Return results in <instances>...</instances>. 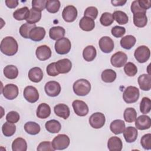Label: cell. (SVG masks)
I'll use <instances>...</instances> for the list:
<instances>
[{"mask_svg":"<svg viewBox=\"0 0 151 151\" xmlns=\"http://www.w3.org/2000/svg\"><path fill=\"white\" fill-rule=\"evenodd\" d=\"M27 143L26 140L22 137L15 139L12 143V150L13 151H26Z\"/></svg>","mask_w":151,"mask_h":151,"instance_id":"836d02e7","label":"cell"},{"mask_svg":"<svg viewBox=\"0 0 151 151\" xmlns=\"http://www.w3.org/2000/svg\"><path fill=\"white\" fill-rule=\"evenodd\" d=\"M138 3L140 8L146 11L151 7V1L149 0H138Z\"/></svg>","mask_w":151,"mask_h":151,"instance_id":"11a10c76","label":"cell"},{"mask_svg":"<svg viewBox=\"0 0 151 151\" xmlns=\"http://www.w3.org/2000/svg\"><path fill=\"white\" fill-rule=\"evenodd\" d=\"M151 109V101L148 97L142 98L140 103V111L143 114L149 113Z\"/></svg>","mask_w":151,"mask_h":151,"instance_id":"7bdbcfd3","label":"cell"},{"mask_svg":"<svg viewBox=\"0 0 151 151\" xmlns=\"http://www.w3.org/2000/svg\"><path fill=\"white\" fill-rule=\"evenodd\" d=\"M44 90L45 93L50 97H56L61 92V86L57 81H50L47 82L45 86Z\"/></svg>","mask_w":151,"mask_h":151,"instance_id":"9c48e42d","label":"cell"},{"mask_svg":"<svg viewBox=\"0 0 151 151\" xmlns=\"http://www.w3.org/2000/svg\"><path fill=\"white\" fill-rule=\"evenodd\" d=\"M35 54L39 60L45 61L51 57V50L48 46L42 45L37 47L35 51Z\"/></svg>","mask_w":151,"mask_h":151,"instance_id":"e0dca14e","label":"cell"},{"mask_svg":"<svg viewBox=\"0 0 151 151\" xmlns=\"http://www.w3.org/2000/svg\"><path fill=\"white\" fill-rule=\"evenodd\" d=\"M2 93L4 96L8 100H14L19 93L17 86L14 84H7L2 89Z\"/></svg>","mask_w":151,"mask_h":151,"instance_id":"5bb4252c","label":"cell"},{"mask_svg":"<svg viewBox=\"0 0 151 151\" xmlns=\"http://www.w3.org/2000/svg\"><path fill=\"white\" fill-rule=\"evenodd\" d=\"M97 55L96 48L93 45H88L83 50V58L88 62L92 61L94 60Z\"/></svg>","mask_w":151,"mask_h":151,"instance_id":"f1b7e54d","label":"cell"},{"mask_svg":"<svg viewBox=\"0 0 151 151\" xmlns=\"http://www.w3.org/2000/svg\"><path fill=\"white\" fill-rule=\"evenodd\" d=\"M41 18V12L34 8L29 9V15L26 19V21L28 23L31 24H35V23L40 21Z\"/></svg>","mask_w":151,"mask_h":151,"instance_id":"e575fe53","label":"cell"},{"mask_svg":"<svg viewBox=\"0 0 151 151\" xmlns=\"http://www.w3.org/2000/svg\"><path fill=\"white\" fill-rule=\"evenodd\" d=\"M23 95L25 99L31 103L36 102L39 99V93L38 90L35 87L31 86H27L24 88Z\"/></svg>","mask_w":151,"mask_h":151,"instance_id":"8fae6325","label":"cell"},{"mask_svg":"<svg viewBox=\"0 0 151 151\" xmlns=\"http://www.w3.org/2000/svg\"><path fill=\"white\" fill-rule=\"evenodd\" d=\"M3 72L5 77L11 80L16 78L18 75V70L17 67L14 65H8L5 66Z\"/></svg>","mask_w":151,"mask_h":151,"instance_id":"d6a6232c","label":"cell"},{"mask_svg":"<svg viewBox=\"0 0 151 151\" xmlns=\"http://www.w3.org/2000/svg\"><path fill=\"white\" fill-rule=\"evenodd\" d=\"M35 27V24H31L28 22L24 23L19 28V34L24 38H29V35L31 30Z\"/></svg>","mask_w":151,"mask_h":151,"instance_id":"b9f144b4","label":"cell"},{"mask_svg":"<svg viewBox=\"0 0 151 151\" xmlns=\"http://www.w3.org/2000/svg\"><path fill=\"white\" fill-rule=\"evenodd\" d=\"M99 45L100 50L104 53L111 52L114 47L113 40L108 36L101 37L99 41Z\"/></svg>","mask_w":151,"mask_h":151,"instance_id":"4fadbf2b","label":"cell"},{"mask_svg":"<svg viewBox=\"0 0 151 151\" xmlns=\"http://www.w3.org/2000/svg\"><path fill=\"white\" fill-rule=\"evenodd\" d=\"M134 56L137 61L140 63H144L149 59L150 51L147 46L140 45L135 50Z\"/></svg>","mask_w":151,"mask_h":151,"instance_id":"8992f818","label":"cell"},{"mask_svg":"<svg viewBox=\"0 0 151 151\" xmlns=\"http://www.w3.org/2000/svg\"><path fill=\"white\" fill-rule=\"evenodd\" d=\"M130 9H131V11L132 12V13L133 14H136V13H138V12H145V13H146V11L143 9L139 6V3H138V0H135V1L132 2V3L131 4Z\"/></svg>","mask_w":151,"mask_h":151,"instance_id":"db71d44e","label":"cell"},{"mask_svg":"<svg viewBox=\"0 0 151 151\" xmlns=\"http://www.w3.org/2000/svg\"><path fill=\"white\" fill-rule=\"evenodd\" d=\"M45 35V30L43 27H35L29 32V38L34 41H40Z\"/></svg>","mask_w":151,"mask_h":151,"instance_id":"ac0fdd59","label":"cell"},{"mask_svg":"<svg viewBox=\"0 0 151 151\" xmlns=\"http://www.w3.org/2000/svg\"><path fill=\"white\" fill-rule=\"evenodd\" d=\"M114 20L112 14L107 12L103 13L100 18L101 24L105 27H108L111 25L114 22Z\"/></svg>","mask_w":151,"mask_h":151,"instance_id":"ee69618b","label":"cell"},{"mask_svg":"<svg viewBox=\"0 0 151 151\" xmlns=\"http://www.w3.org/2000/svg\"><path fill=\"white\" fill-rule=\"evenodd\" d=\"M54 111L55 114L64 119H67L70 116V109L68 106L65 104L60 103L55 106L54 108Z\"/></svg>","mask_w":151,"mask_h":151,"instance_id":"44dd1931","label":"cell"},{"mask_svg":"<svg viewBox=\"0 0 151 151\" xmlns=\"http://www.w3.org/2000/svg\"><path fill=\"white\" fill-rule=\"evenodd\" d=\"M140 144L143 149L150 150L151 149V134L147 133L143 135L140 139Z\"/></svg>","mask_w":151,"mask_h":151,"instance_id":"bcb514c9","label":"cell"},{"mask_svg":"<svg viewBox=\"0 0 151 151\" xmlns=\"http://www.w3.org/2000/svg\"><path fill=\"white\" fill-rule=\"evenodd\" d=\"M140 88L143 91H149L151 88V76L150 74H143L137 79Z\"/></svg>","mask_w":151,"mask_h":151,"instance_id":"d6986e66","label":"cell"},{"mask_svg":"<svg viewBox=\"0 0 151 151\" xmlns=\"http://www.w3.org/2000/svg\"><path fill=\"white\" fill-rule=\"evenodd\" d=\"M123 117L124 120L127 123H132L137 118V113L136 110L132 107H128L124 111Z\"/></svg>","mask_w":151,"mask_h":151,"instance_id":"ab89813d","label":"cell"},{"mask_svg":"<svg viewBox=\"0 0 151 151\" xmlns=\"http://www.w3.org/2000/svg\"><path fill=\"white\" fill-rule=\"evenodd\" d=\"M72 106L75 113L79 116L83 117L86 116L88 113V107L87 104L82 100H76L73 101Z\"/></svg>","mask_w":151,"mask_h":151,"instance_id":"7c38bea8","label":"cell"},{"mask_svg":"<svg viewBox=\"0 0 151 151\" xmlns=\"http://www.w3.org/2000/svg\"><path fill=\"white\" fill-rule=\"evenodd\" d=\"M46 71L48 76H52V77L57 76L60 74L56 69L55 63H52L48 64V66L47 67Z\"/></svg>","mask_w":151,"mask_h":151,"instance_id":"f5cc1de1","label":"cell"},{"mask_svg":"<svg viewBox=\"0 0 151 151\" xmlns=\"http://www.w3.org/2000/svg\"><path fill=\"white\" fill-rule=\"evenodd\" d=\"M37 150L38 151H54L55 149L53 148L52 143L50 141H44L41 142L37 146Z\"/></svg>","mask_w":151,"mask_h":151,"instance_id":"681fc988","label":"cell"},{"mask_svg":"<svg viewBox=\"0 0 151 151\" xmlns=\"http://www.w3.org/2000/svg\"><path fill=\"white\" fill-rule=\"evenodd\" d=\"M29 12V9L27 6H24L22 8L16 9L13 13V17L18 20H26Z\"/></svg>","mask_w":151,"mask_h":151,"instance_id":"d590c367","label":"cell"},{"mask_svg":"<svg viewBox=\"0 0 151 151\" xmlns=\"http://www.w3.org/2000/svg\"><path fill=\"white\" fill-rule=\"evenodd\" d=\"M77 14V10L74 6L67 5L62 12V17L65 22H72L76 20Z\"/></svg>","mask_w":151,"mask_h":151,"instance_id":"30bf717a","label":"cell"},{"mask_svg":"<svg viewBox=\"0 0 151 151\" xmlns=\"http://www.w3.org/2000/svg\"><path fill=\"white\" fill-rule=\"evenodd\" d=\"M84 17L95 19L98 15V9L95 6L87 7L84 11Z\"/></svg>","mask_w":151,"mask_h":151,"instance_id":"c3c4849f","label":"cell"},{"mask_svg":"<svg viewBox=\"0 0 151 151\" xmlns=\"http://www.w3.org/2000/svg\"><path fill=\"white\" fill-rule=\"evenodd\" d=\"M18 45L12 37H6L2 39L0 45L1 51L8 56H12L18 51Z\"/></svg>","mask_w":151,"mask_h":151,"instance_id":"6da1fadb","label":"cell"},{"mask_svg":"<svg viewBox=\"0 0 151 151\" xmlns=\"http://www.w3.org/2000/svg\"><path fill=\"white\" fill-rule=\"evenodd\" d=\"M25 131L31 135H35L40 133L41 127L39 124L34 122H28L24 124Z\"/></svg>","mask_w":151,"mask_h":151,"instance_id":"1f68e13d","label":"cell"},{"mask_svg":"<svg viewBox=\"0 0 151 151\" xmlns=\"http://www.w3.org/2000/svg\"><path fill=\"white\" fill-rule=\"evenodd\" d=\"M28 76L31 81L38 83L40 82L43 78V72L40 67H35L29 70Z\"/></svg>","mask_w":151,"mask_h":151,"instance_id":"603a6c76","label":"cell"},{"mask_svg":"<svg viewBox=\"0 0 151 151\" xmlns=\"http://www.w3.org/2000/svg\"><path fill=\"white\" fill-rule=\"evenodd\" d=\"M54 47L57 54L64 55L70 52L71 48V44L68 38L64 37L55 42Z\"/></svg>","mask_w":151,"mask_h":151,"instance_id":"5b68a950","label":"cell"},{"mask_svg":"<svg viewBox=\"0 0 151 151\" xmlns=\"http://www.w3.org/2000/svg\"><path fill=\"white\" fill-rule=\"evenodd\" d=\"M5 2L6 6L9 8H15L18 5V1L17 0H6Z\"/></svg>","mask_w":151,"mask_h":151,"instance_id":"9f6ffc18","label":"cell"},{"mask_svg":"<svg viewBox=\"0 0 151 151\" xmlns=\"http://www.w3.org/2000/svg\"><path fill=\"white\" fill-rule=\"evenodd\" d=\"M111 3L112 5L114 6H123L126 3V1H123V0H112L111 1Z\"/></svg>","mask_w":151,"mask_h":151,"instance_id":"6f0895ef","label":"cell"},{"mask_svg":"<svg viewBox=\"0 0 151 151\" xmlns=\"http://www.w3.org/2000/svg\"><path fill=\"white\" fill-rule=\"evenodd\" d=\"M126 32V29L123 27L120 26H114L111 28V33L113 36L116 38H120L123 37Z\"/></svg>","mask_w":151,"mask_h":151,"instance_id":"7dc6e473","label":"cell"},{"mask_svg":"<svg viewBox=\"0 0 151 151\" xmlns=\"http://www.w3.org/2000/svg\"><path fill=\"white\" fill-rule=\"evenodd\" d=\"M127 61V55L122 52L118 51L112 55L110 58V62L111 65L116 68L122 67L125 65Z\"/></svg>","mask_w":151,"mask_h":151,"instance_id":"ba28073f","label":"cell"},{"mask_svg":"<svg viewBox=\"0 0 151 151\" xmlns=\"http://www.w3.org/2000/svg\"><path fill=\"white\" fill-rule=\"evenodd\" d=\"M136 41V39L134 36L127 35L122 38L120 44L122 48L126 50H130L135 45Z\"/></svg>","mask_w":151,"mask_h":151,"instance_id":"4dcf8cb0","label":"cell"},{"mask_svg":"<svg viewBox=\"0 0 151 151\" xmlns=\"http://www.w3.org/2000/svg\"><path fill=\"white\" fill-rule=\"evenodd\" d=\"M79 27L83 31H91L95 27L94 20L92 18L84 16L79 22Z\"/></svg>","mask_w":151,"mask_h":151,"instance_id":"cb8c5ba5","label":"cell"},{"mask_svg":"<svg viewBox=\"0 0 151 151\" xmlns=\"http://www.w3.org/2000/svg\"><path fill=\"white\" fill-rule=\"evenodd\" d=\"M136 127L140 130L149 129L151 126V120L147 115H141L135 120Z\"/></svg>","mask_w":151,"mask_h":151,"instance_id":"2e32d148","label":"cell"},{"mask_svg":"<svg viewBox=\"0 0 151 151\" xmlns=\"http://www.w3.org/2000/svg\"><path fill=\"white\" fill-rule=\"evenodd\" d=\"M51 114V108L50 106L46 103H41L37 107L36 115L40 119H46L50 116Z\"/></svg>","mask_w":151,"mask_h":151,"instance_id":"83f0119b","label":"cell"},{"mask_svg":"<svg viewBox=\"0 0 151 151\" xmlns=\"http://www.w3.org/2000/svg\"><path fill=\"white\" fill-rule=\"evenodd\" d=\"M65 31L64 28L60 26L52 27L50 29L49 36L53 40H58L64 38Z\"/></svg>","mask_w":151,"mask_h":151,"instance_id":"d4e9b609","label":"cell"},{"mask_svg":"<svg viewBox=\"0 0 151 151\" xmlns=\"http://www.w3.org/2000/svg\"><path fill=\"white\" fill-rule=\"evenodd\" d=\"M125 123L120 119H116L113 120L110 125V130L115 134H119L122 133L125 129Z\"/></svg>","mask_w":151,"mask_h":151,"instance_id":"484cf974","label":"cell"},{"mask_svg":"<svg viewBox=\"0 0 151 151\" xmlns=\"http://www.w3.org/2000/svg\"><path fill=\"white\" fill-rule=\"evenodd\" d=\"M45 127L46 130L51 133H57L61 129V123L54 119L47 121L45 124Z\"/></svg>","mask_w":151,"mask_h":151,"instance_id":"f546056e","label":"cell"},{"mask_svg":"<svg viewBox=\"0 0 151 151\" xmlns=\"http://www.w3.org/2000/svg\"><path fill=\"white\" fill-rule=\"evenodd\" d=\"M19 113L15 111H11L8 112L6 116V121L14 124L19 121Z\"/></svg>","mask_w":151,"mask_h":151,"instance_id":"f907efd6","label":"cell"},{"mask_svg":"<svg viewBox=\"0 0 151 151\" xmlns=\"http://www.w3.org/2000/svg\"><path fill=\"white\" fill-rule=\"evenodd\" d=\"M74 93L78 96L87 95L91 90V84L86 79L81 78L76 81L73 86Z\"/></svg>","mask_w":151,"mask_h":151,"instance_id":"7a4b0ae2","label":"cell"},{"mask_svg":"<svg viewBox=\"0 0 151 151\" xmlns=\"http://www.w3.org/2000/svg\"><path fill=\"white\" fill-rule=\"evenodd\" d=\"M116 73L112 69H106L101 73V80L105 83H112L116 78Z\"/></svg>","mask_w":151,"mask_h":151,"instance_id":"8d00e7d4","label":"cell"},{"mask_svg":"<svg viewBox=\"0 0 151 151\" xmlns=\"http://www.w3.org/2000/svg\"><path fill=\"white\" fill-rule=\"evenodd\" d=\"M90 125L94 129H100L105 124L106 118L103 113L96 112L90 116L88 119Z\"/></svg>","mask_w":151,"mask_h":151,"instance_id":"52a82bcc","label":"cell"},{"mask_svg":"<svg viewBox=\"0 0 151 151\" xmlns=\"http://www.w3.org/2000/svg\"><path fill=\"white\" fill-rule=\"evenodd\" d=\"M47 0H32V8L38 11H43L46 6Z\"/></svg>","mask_w":151,"mask_h":151,"instance_id":"816d5d0a","label":"cell"},{"mask_svg":"<svg viewBox=\"0 0 151 151\" xmlns=\"http://www.w3.org/2000/svg\"><path fill=\"white\" fill-rule=\"evenodd\" d=\"M124 71L128 76L133 77L137 73V68L134 63L128 62L124 66Z\"/></svg>","mask_w":151,"mask_h":151,"instance_id":"f6af8a7d","label":"cell"},{"mask_svg":"<svg viewBox=\"0 0 151 151\" xmlns=\"http://www.w3.org/2000/svg\"><path fill=\"white\" fill-rule=\"evenodd\" d=\"M147 17L145 12H138L133 14V24L139 28H142L146 25Z\"/></svg>","mask_w":151,"mask_h":151,"instance_id":"4316f807","label":"cell"},{"mask_svg":"<svg viewBox=\"0 0 151 151\" xmlns=\"http://www.w3.org/2000/svg\"><path fill=\"white\" fill-rule=\"evenodd\" d=\"M114 19L120 25H124L129 21L127 15L122 11H115L112 14Z\"/></svg>","mask_w":151,"mask_h":151,"instance_id":"74e56055","label":"cell"},{"mask_svg":"<svg viewBox=\"0 0 151 151\" xmlns=\"http://www.w3.org/2000/svg\"><path fill=\"white\" fill-rule=\"evenodd\" d=\"M60 5V2L58 0H47L45 8L48 12L55 14L58 11Z\"/></svg>","mask_w":151,"mask_h":151,"instance_id":"60d3db41","label":"cell"},{"mask_svg":"<svg viewBox=\"0 0 151 151\" xmlns=\"http://www.w3.org/2000/svg\"><path fill=\"white\" fill-rule=\"evenodd\" d=\"M16 131V126L14 123L6 122L2 126V132L6 137H10L14 134Z\"/></svg>","mask_w":151,"mask_h":151,"instance_id":"f35d334b","label":"cell"},{"mask_svg":"<svg viewBox=\"0 0 151 151\" xmlns=\"http://www.w3.org/2000/svg\"><path fill=\"white\" fill-rule=\"evenodd\" d=\"M107 147L110 151H120L123 147L122 141L117 136H112L108 140Z\"/></svg>","mask_w":151,"mask_h":151,"instance_id":"7402d4cb","label":"cell"},{"mask_svg":"<svg viewBox=\"0 0 151 151\" xmlns=\"http://www.w3.org/2000/svg\"><path fill=\"white\" fill-rule=\"evenodd\" d=\"M56 69L60 74H66L70 72L72 68V63L68 58H63L55 63Z\"/></svg>","mask_w":151,"mask_h":151,"instance_id":"9a60e30c","label":"cell"},{"mask_svg":"<svg viewBox=\"0 0 151 151\" xmlns=\"http://www.w3.org/2000/svg\"><path fill=\"white\" fill-rule=\"evenodd\" d=\"M139 90L135 86H128L123 93L124 101L128 104L136 102L139 97Z\"/></svg>","mask_w":151,"mask_h":151,"instance_id":"3957f363","label":"cell"},{"mask_svg":"<svg viewBox=\"0 0 151 151\" xmlns=\"http://www.w3.org/2000/svg\"><path fill=\"white\" fill-rule=\"evenodd\" d=\"M123 133V136L127 143L134 142L137 137L138 132L136 128L133 126H129L125 128Z\"/></svg>","mask_w":151,"mask_h":151,"instance_id":"ffe728a7","label":"cell"},{"mask_svg":"<svg viewBox=\"0 0 151 151\" xmlns=\"http://www.w3.org/2000/svg\"><path fill=\"white\" fill-rule=\"evenodd\" d=\"M70 143V140L67 135L60 134L53 139L52 145L55 150H63L68 147Z\"/></svg>","mask_w":151,"mask_h":151,"instance_id":"277c9868","label":"cell"}]
</instances>
